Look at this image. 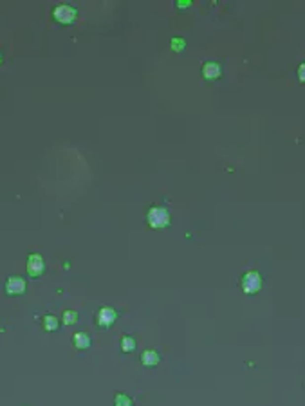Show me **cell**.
<instances>
[{
  "label": "cell",
  "instance_id": "6da1fadb",
  "mask_svg": "<svg viewBox=\"0 0 305 406\" xmlns=\"http://www.w3.org/2000/svg\"><path fill=\"white\" fill-rule=\"evenodd\" d=\"M148 224L155 229L166 227L170 224V213L164 208H152L148 211Z\"/></svg>",
  "mask_w": 305,
  "mask_h": 406
},
{
  "label": "cell",
  "instance_id": "7a4b0ae2",
  "mask_svg": "<svg viewBox=\"0 0 305 406\" xmlns=\"http://www.w3.org/2000/svg\"><path fill=\"white\" fill-rule=\"evenodd\" d=\"M260 287H262V278H260V274L257 271H249V273L244 274L242 289L246 295H255V293L260 291Z\"/></svg>",
  "mask_w": 305,
  "mask_h": 406
},
{
  "label": "cell",
  "instance_id": "3957f363",
  "mask_svg": "<svg viewBox=\"0 0 305 406\" xmlns=\"http://www.w3.org/2000/svg\"><path fill=\"white\" fill-rule=\"evenodd\" d=\"M54 18H56V22H60V24H73L74 18H76V9H74L73 5L62 4L54 9Z\"/></svg>",
  "mask_w": 305,
  "mask_h": 406
},
{
  "label": "cell",
  "instance_id": "277c9868",
  "mask_svg": "<svg viewBox=\"0 0 305 406\" xmlns=\"http://www.w3.org/2000/svg\"><path fill=\"white\" fill-rule=\"evenodd\" d=\"M43 269H45V264H43V258L40 255L35 253L27 258V273L31 276H40L43 273Z\"/></svg>",
  "mask_w": 305,
  "mask_h": 406
},
{
  "label": "cell",
  "instance_id": "5b68a950",
  "mask_svg": "<svg viewBox=\"0 0 305 406\" xmlns=\"http://www.w3.org/2000/svg\"><path fill=\"white\" fill-rule=\"evenodd\" d=\"M5 293L7 295H22V293H26V280L20 278V276H11L5 282Z\"/></svg>",
  "mask_w": 305,
  "mask_h": 406
},
{
  "label": "cell",
  "instance_id": "8992f818",
  "mask_svg": "<svg viewBox=\"0 0 305 406\" xmlns=\"http://www.w3.org/2000/svg\"><path fill=\"white\" fill-rule=\"evenodd\" d=\"M116 311L112 309V307H103L100 311V314H98V323H100L101 327H111L112 323L116 322Z\"/></svg>",
  "mask_w": 305,
  "mask_h": 406
},
{
  "label": "cell",
  "instance_id": "52a82bcc",
  "mask_svg": "<svg viewBox=\"0 0 305 406\" xmlns=\"http://www.w3.org/2000/svg\"><path fill=\"white\" fill-rule=\"evenodd\" d=\"M202 74H204L206 79H217L221 76V65L215 64V62H208L202 67Z\"/></svg>",
  "mask_w": 305,
  "mask_h": 406
},
{
  "label": "cell",
  "instance_id": "ba28073f",
  "mask_svg": "<svg viewBox=\"0 0 305 406\" xmlns=\"http://www.w3.org/2000/svg\"><path fill=\"white\" fill-rule=\"evenodd\" d=\"M143 359V365H147V367H153V365L159 363V354L155 352V350H145L141 356Z\"/></svg>",
  "mask_w": 305,
  "mask_h": 406
},
{
  "label": "cell",
  "instance_id": "9c48e42d",
  "mask_svg": "<svg viewBox=\"0 0 305 406\" xmlns=\"http://www.w3.org/2000/svg\"><path fill=\"white\" fill-rule=\"evenodd\" d=\"M74 345H76V348H79V350H85V348L90 347V338L85 332L74 334Z\"/></svg>",
  "mask_w": 305,
  "mask_h": 406
},
{
  "label": "cell",
  "instance_id": "30bf717a",
  "mask_svg": "<svg viewBox=\"0 0 305 406\" xmlns=\"http://www.w3.org/2000/svg\"><path fill=\"white\" fill-rule=\"evenodd\" d=\"M78 322V312L74 311H65L63 312V323L65 325H73V323Z\"/></svg>",
  "mask_w": 305,
  "mask_h": 406
},
{
  "label": "cell",
  "instance_id": "8fae6325",
  "mask_svg": "<svg viewBox=\"0 0 305 406\" xmlns=\"http://www.w3.org/2000/svg\"><path fill=\"white\" fill-rule=\"evenodd\" d=\"M43 327L47 329V331H56V329H58V320L54 316H45L43 318Z\"/></svg>",
  "mask_w": 305,
  "mask_h": 406
},
{
  "label": "cell",
  "instance_id": "7c38bea8",
  "mask_svg": "<svg viewBox=\"0 0 305 406\" xmlns=\"http://www.w3.org/2000/svg\"><path fill=\"white\" fill-rule=\"evenodd\" d=\"M121 348L125 350V352H132V350H136V341L132 338H123V341H121Z\"/></svg>",
  "mask_w": 305,
  "mask_h": 406
},
{
  "label": "cell",
  "instance_id": "4fadbf2b",
  "mask_svg": "<svg viewBox=\"0 0 305 406\" xmlns=\"http://www.w3.org/2000/svg\"><path fill=\"white\" fill-rule=\"evenodd\" d=\"M116 406H132V399L128 396H125V394H117Z\"/></svg>",
  "mask_w": 305,
  "mask_h": 406
},
{
  "label": "cell",
  "instance_id": "5bb4252c",
  "mask_svg": "<svg viewBox=\"0 0 305 406\" xmlns=\"http://www.w3.org/2000/svg\"><path fill=\"white\" fill-rule=\"evenodd\" d=\"M184 45H186V42L181 40V38H174V40H172V47H174V51H183Z\"/></svg>",
  "mask_w": 305,
  "mask_h": 406
},
{
  "label": "cell",
  "instance_id": "9a60e30c",
  "mask_svg": "<svg viewBox=\"0 0 305 406\" xmlns=\"http://www.w3.org/2000/svg\"><path fill=\"white\" fill-rule=\"evenodd\" d=\"M298 78H300V81H305V64H302L298 69Z\"/></svg>",
  "mask_w": 305,
  "mask_h": 406
},
{
  "label": "cell",
  "instance_id": "2e32d148",
  "mask_svg": "<svg viewBox=\"0 0 305 406\" xmlns=\"http://www.w3.org/2000/svg\"><path fill=\"white\" fill-rule=\"evenodd\" d=\"M190 4H191V2H188V0H184V2H183V0H179V2H177V5H179V7H188Z\"/></svg>",
  "mask_w": 305,
  "mask_h": 406
},
{
  "label": "cell",
  "instance_id": "e0dca14e",
  "mask_svg": "<svg viewBox=\"0 0 305 406\" xmlns=\"http://www.w3.org/2000/svg\"><path fill=\"white\" fill-rule=\"evenodd\" d=\"M0 62H2V58H0Z\"/></svg>",
  "mask_w": 305,
  "mask_h": 406
}]
</instances>
